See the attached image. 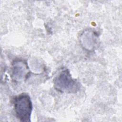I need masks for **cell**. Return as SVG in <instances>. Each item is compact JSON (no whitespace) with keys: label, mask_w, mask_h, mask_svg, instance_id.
Masks as SVG:
<instances>
[{"label":"cell","mask_w":122,"mask_h":122,"mask_svg":"<svg viewBox=\"0 0 122 122\" xmlns=\"http://www.w3.org/2000/svg\"><path fill=\"white\" fill-rule=\"evenodd\" d=\"M14 111L17 118L23 122H30L32 110V104L30 96L23 93L13 100Z\"/></svg>","instance_id":"cell-1"},{"label":"cell","mask_w":122,"mask_h":122,"mask_svg":"<svg viewBox=\"0 0 122 122\" xmlns=\"http://www.w3.org/2000/svg\"><path fill=\"white\" fill-rule=\"evenodd\" d=\"M55 89L61 92L74 93L79 89V83L73 79L68 69L60 72L54 80Z\"/></svg>","instance_id":"cell-2"},{"label":"cell","mask_w":122,"mask_h":122,"mask_svg":"<svg viewBox=\"0 0 122 122\" xmlns=\"http://www.w3.org/2000/svg\"><path fill=\"white\" fill-rule=\"evenodd\" d=\"M27 65L22 61H16L12 64L11 76L15 81H22L27 76Z\"/></svg>","instance_id":"cell-3"}]
</instances>
